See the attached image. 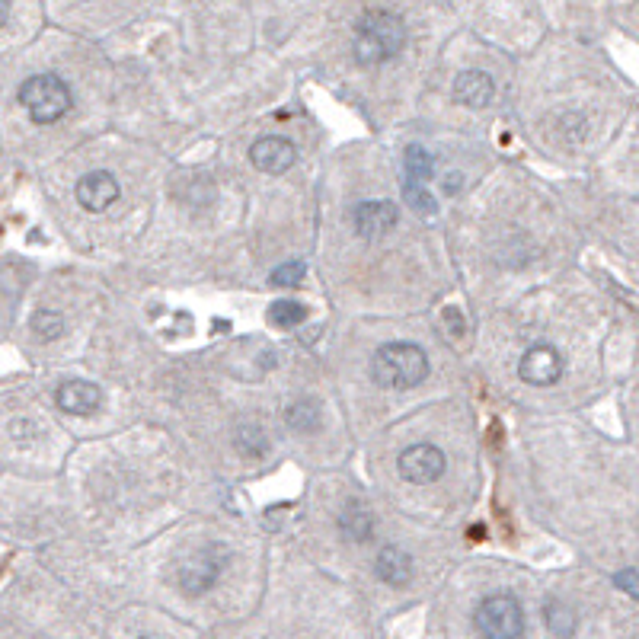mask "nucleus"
Returning <instances> with one entry per match:
<instances>
[{
	"label": "nucleus",
	"instance_id": "obj_1",
	"mask_svg": "<svg viewBox=\"0 0 639 639\" xmlns=\"http://www.w3.org/2000/svg\"><path fill=\"white\" fill-rule=\"evenodd\" d=\"M406 45V23L390 10H368L362 20L355 23L352 52L355 61L365 68H378V64L397 58Z\"/></svg>",
	"mask_w": 639,
	"mask_h": 639
},
{
	"label": "nucleus",
	"instance_id": "obj_2",
	"mask_svg": "<svg viewBox=\"0 0 639 639\" xmlns=\"http://www.w3.org/2000/svg\"><path fill=\"white\" fill-rule=\"evenodd\" d=\"M371 374L381 387L409 390L429 378V358L413 342H387L374 352Z\"/></svg>",
	"mask_w": 639,
	"mask_h": 639
},
{
	"label": "nucleus",
	"instance_id": "obj_3",
	"mask_svg": "<svg viewBox=\"0 0 639 639\" xmlns=\"http://www.w3.org/2000/svg\"><path fill=\"white\" fill-rule=\"evenodd\" d=\"M20 103L36 125H52L71 109V90L55 74H36L20 87Z\"/></svg>",
	"mask_w": 639,
	"mask_h": 639
},
{
	"label": "nucleus",
	"instance_id": "obj_4",
	"mask_svg": "<svg viewBox=\"0 0 639 639\" xmlns=\"http://www.w3.org/2000/svg\"><path fill=\"white\" fill-rule=\"evenodd\" d=\"M477 630L489 639H515L524 630L521 604L512 595H489L477 608Z\"/></svg>",
	"mask_w": 639,
	"mask_h": 639
},
{
	"label": "nucleus",
	"instance_id": "obj_5",
	"mask_svg": "<svg viewBox=\"0 0 639 639\" xmlns=\"http://www.w3.org/2000/svg\"><path fill=\"white\" fill-rule=\"evenodd\" d=\"M400 477L409 480V483H435L441 473H445L448 461H445V451L429 445V441H422V445H413V448H406L400 454Z\"/></svg>",
	"mask_w": 639,
	"mask_h": 639
},
{
	"label": "nucleus",
	"instance_id": "obj_6",
	"mask_svg": "<svg viewBox=\"0 0 639 639\" xmlns=\"http://www.w3.org/2000/svg\"><path fill=\"white\" fill-rule=\"evenodd\" d=\"M518 374L524 384H534V387H550L563 378V355L556 352L553 346H531L524 352Z\"/></svg>",
	"mask_w": 639,
	"mask_h": 639
},
{
	"label": "nucleus",
	"instance_id": "obj_7",
	"mask_svg": "<svg viewBox=\"0 0 639 639\" xmlns=\"http://www.w3.org/2000/svg\"><path fill=\"white\" fill-rule=\"evenodd\" d=\"M218 576H221V560H218L211 547L186 556L183 566H179V585H183L186 595L208 592V588L218 582Z\"/></svg>",
	"mask_w": 639,
	"mask_h": 639
},
{
	"label": "nucleus",
	"instance_id": "obj_8",
	"mask_svg": "<svg viewBox=\"0 0 639 639\" xmlns=\"http://www.w3.org/2000/svg\"><path fill=\"white\" fill-rule=\"evenodd\" d=\"M397 205L393 202H381V199H371V202H362L355 211H352V224L358 237L365 240H378L384 234H390L393 227H397Z\"/></svg>",
	"mask_w": 639,
	"mask_h": 639
},
{
	"label": "nucleus",
	"instance_id": "obj_9",
	"mask_svg": "<svg viewBox=\"0 0 639 639\" xmlns=\"http://www.w3.org/2000/svg\"><path fill=\"white\" fill-rule=\"evenodd\" d=\"M250 160L262 173H285L294 167V160H298V147H294L288 138L269 135V138H259L250 147Z\"/></svg>",
	"mask_w": 639,
	"mask_h": 639
},
{
	"label": "nucleus",
	"instance_id": "obj_10",
	"mask_svg": "<svg viewBox=\"0 0 639 639\" xmlns=\"http://www.w3.org/2000/svg\"><path fill=\"white\" fill-rule=\"evenodd\" d=\"M116 199H119V183H116V176H112V173L93 170V173L77 179V202L84 205L87 211H93V215L106 211Z\"/></svg>",
	"mask_w": 639,
	"mask_h": 639
},
{
	"label": "nucleus",
	"instance_id": "obj_11",
	"mask_svg": "<svg viewBox=\"0 0 639 639\" xmlns=\"http://www.w3.org/2000/svg\"><path fill=\"white\" fill-rule=\"evenodd\" d=\"M496 96V84L486 71H464L454 80V100L470 109H486Z\"/></svg>",
	"mask_w": 639,
	"mask_h": 639
},
{
	"label": "nucleus",
	"instance_id": "obj_12",
	"mask_svg": "<svg viewBox=\"0 0 639 639\" xmlns=\"http://www.w3.org/2000/svg\"><path fill=\"white\" fill-rule=\"evenodd\" d=\"M58 406L64 409V413H71V416H90L100 409L103 403V393L96 384L90 381H68V384H61L58 387Z\"/></svg>",
	"mask_w": 639,
	"mask_h": 639
},
{
	"label": "nucleus",
	"instance_id": "obj_13",
	"mask_svg": "<svg viewBox=\"0 0 639 639\" xmlns=\"http://www.w3.org/2000/svg\"><path fill=\"white\" fill-rule=\"evenodd\" d=\"M378 579H384L393 588H403L409 579H413V560L400 550V547H384L378 553Z\"/></svg>",
	"mask_w": 639,
	"mask_h": 639
},
{
	"label": "nucleus",
	"instance_id": "obj_14",
	"mask_svg": "<svg viewBox=\"0 0 639 639\" xmlns=\"http://www.w3.org/2000/svg\"><path fill=\"white\" fill-rule=\"evenodd\" d=\"M339 531L346 540H352V544H365V540L371 537L374 531V518L371 512L365 509V505L358 502H349L346 509L339 512Z\"/></svg>",
	"mask_w": 639,
	"mask_h": 639
},
{
	"label": "nucleus",
	"instance_id": "obj_15",
	"mask_svg": "<svg viewBox=\"0 0 639 639\" xmlns=\"http://www.w3.org/2000/svg\"><path fill=\"white\" fill-rule=\"evenodd\" d=\"M285 422L291 425L294 432H301V435L317 432V429H320V409H317V403L298 400V403H294V406L288 409V413H285Z\"/></svg>",
	"mask_w": 639,
	"mask_h": 639
},
{
	"label": "nucleus",
	"instance_id": "obj_16",
	"mask_svg": "<svg viewBox=\"0 0 639 639\" xmlns=\"http://www.w3.org/2000/svg\"><path fill=\"white\" fill-rule=\"evenodd\" d=\"M403 167H406V176L416 179V183H425L432 173H435V160L432 154H425L419 144L406 147V157H403Z\"/></svg>",
	"mask_w": 639,
	"mask_h": 639
},
{
	"label": "nucleus",
	"instance_id": "obj_17",
	"mask_svg": "<svg viewBox=\"0 0 639 639\" xmlns=\"http://www.w3.org/2000/svg\"><path fill=\"white\" fill-rule=\"evenodd\" d=\"M403 199H406V205L413 208L416 215H422V218H432L435 211H438L435 199H432L429 192H425L422 183H416V179H409V183L403 186Z\"/></svg>",
	"mask_w": 639,
	"mask_h": 639
},
{
	"label": "nucleus",
	"instance_id": "obj_18",
	"mask_svg": "<svg viewBox=\"0 0 639 639\" xmlns=\"http://www.w3.org/2000/svg\"><path fill=\"white\" fill-rule=\"evenodd\" d=\"M32 333H36L39 339H58L64 333V317L58 314V310H36V317H32Z\"/></svg>",
	"mask_w": 639,
	"mask_h": 639
},
{
	"label": "nucleus",
	"instance_id": "obj_19",
	"mask_svg": "<svg viewBox=\"0 0 639 639\" xmlns=\"http://www.w3.org/2000/svg\"><path fill=\"white\" fill-rule=\"evenodd\" d=\"M269 320L275 326H301L307 320V307L298 301H278L269 307Z\"/></svg>",
	"mask_w": 639,
	"mask_h": 639
},
{
	"label": "nucleus",
	"instance_id": "obj_20",
	"mask_svg": "<svg viewBox=\"0 0 639 639\" xmlns=\"http://www.w3.org/2000/svg\"><path fill=\"white\" fill-rule=\"evenodd\" d=\"M237 451L240 454H247V457H259V454H266V435H262L259 425H243V429L237 432Z\"/></svg>",
	"mask_w": 639,
	"mask_h": 639
},
{
	"label": "nucleus",
	"instance_id": "obj_21",
	"mask_svg": "<svg viewBox=\"0 0 639 639\" xmlns=\"http://www.w3.org/2000/svg\"><path fill=\"white\" fill-rule=\"evenodd\" d=\"M304 275H307V266L301 259H291V262H282L275 272H272V285L278 288H294V285H301L304 282Z\"/></svg>",
	"mask_w": 639,
	"mask_h": 639
},
{
	"label": "nucleus",
	"instance_id": "obj_22",
	"mask_svg": "<svg viewBox=\"0 0 639 639\" xmlns=\"http://www.w3.org/2000/svg\"><path fill=\"white\" fill-rule=\"evenodd\" d=\"M547 624L556 636H569L572 630H576V624H572V614L563 608L560 601H550L547 604Z\"/></svg>",
	"mask_w": 639,
	"mask_h": 639
},
{
	"label": "nucleus",
	"instance_id": "obj_23",
	"mask_svg": "<svg viewBox=\"0 0 639 639\" xmlns=\"http://www.w3.org/2000/svg\"><path fill=\"white\" fill-rule=\"evenodd\" d=\"M614 582L617 585H624L627 588V595H639V585H636V572L633 569H624V572H617V576H614Z\"/></svg>",
	"mask_w": 639,
	"mask_h": 639
},
{
	"label": "nucleus",
	"instance_id": "obj_24",
	"mask_svg": "<svg viewBox=\"0 0 639 639\" xmlns=\"http://www.w3.org/2000/svg\"><path fill=\"white\" fill-rule=\"evenodd\" d=\"M457 186H464V176H457V173H454V176H448L445 189H448V192H457Z\"/></svg>",
	"mask_w": 639,
	"mask_h": 639
},
{
	"label": "nucleus",
	"instance_id": "obj_25",
	"mask_svg": "<svg viewBox=\"0 0 639 639\" xmlns=\"http://www.w3.org/2000/svg\"><path fill=\"white\" fill-rule=\"evenodd\" d=\"M7 16H10V0H0V26L7 23Z\"/></svg>",
	"mask_w": 639,
	"mask_h": 639
}]
</instances>
